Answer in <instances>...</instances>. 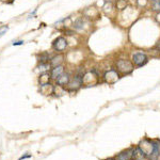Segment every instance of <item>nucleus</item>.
I'll return each mask as SVG.
<instances>
[{
	"instance_id": "f257e3e1",
	"label": "nucleus",
	"mask_w": 160,
	"mask_h": 160,
	"mask_svg": "<svg viewBox=\"0 0 160 160\" xmlns=\"http://www.w3.org/2000/svg\"><path fill=\"white\" fill-rule=\"evenodd\" d=\"M135 69V65L131 61L121 59L116 61V71L120 72L123 75H128V74L132 73Z\"/></svg>"
},
{
	"instance_id": "f03ea898",
	"label": "nucleus",
	"mask_w": 160,
	"mask_h": 160,
	"mask_svg": "<svg viewBox=\"0 0 160 160\" xmlns=\"http://www.w3.org/2000/svg\"><path fill=\"white\" fill-rule=\"evenodd\" d=\"M138 147L140 148V150L143 153L144 156L150 157V156H152V154L154 153V150H155V143L150 140H148V139H144V140H142L140 143H139Z\"/></svg>"
},
{
	"instance_id": "7ed1b4c3",
	"label": "nucleus",
	"mask_w": 160,
	"mask_h": 160,
	"mask_svg": "<svg viewBox=\"0 0 160 160\" xmlns=\"http://www.w3.org/2000/svg\"><path fill=\"white\" fill-rule=\"evenodd\" d=\"M148 61V58H147V55L143 51H137L132 55V63L134 65L138 67H141L143 65H145Z\"/></svg>"
},
{
	"instance_id": "20e7f679",
	"label": "nucleus",
	"mask_w": 160,
	"mask_h": 160,
	"mask_svg": "<svg viewBox=\"0 0 160 160\" xmlns=\"http://www.w3.org/2000/svg\"><path fill=\"white\" fill-rule=\"evenodd\" d=\"M119 79H120V75L115 69H110V71L106 72L103 75V80L108 84H114L115 82H118Z\"/></svg>"
},
{
	"instance_id": "39448f33",
	"label": "nucleus",
	"mask_w": 160,
	"mask_h": 160,
	"mask_svg": "<svg viewBox=\"0 0 160 160\" xmlns=\"http://www.w3.org/2000/svg\"><path fill=\"white\" fill-rule=\"evenodd\" d=\"M53 47L56 51H63L66 49L67 47V41L65 37H57L53 43Z\"/></svg>"
},
{
	"instance_id": "423d86ee",
	"label": "nucleus",
	"mask_w": 160,
	"mask_h": 160,
	"mask_svg": "<svg viewBox=\"0 0 160 160\" xmlns=\"http://www.w3.org/2000/svg\"><path fill=\"white\" fill-rule=\"evenodd\" d=\"M97 83V76L94 73L90 72V73H87L85 75H83L82 77V84H85L88 87H91V85H94Z\"/></svg>"
},
{
	"instance_id": "0eeeda50",
	"label": "nucleus",
	"mask_w": 160,
	"mask_h": 160,
	"mask_svg": "<svg viewBox=\"0 0 160 160\" xmlns=\"http://www.w3.org/2000/svg\"><path fill=\"white\" fill-rule=\"evenodd\" d=\"M82 77L83 75H76L73 77V79L71 78V81L67 85H68L69 90H73V91H76L82 85Z\"/></svg>"
},
{
	"instance_id": "6e6552de",
	"label": "nucleus",
	"mask_w": 160,
	"mask_h": 160,
	"mask_svg": "<svg viewBox=\"0 0 160 160\" xmlns=\"http://www.w3.org/2000/svg\"><path fill=\"white\" fill-rule=\"evenodd\" d=\"M64 73V67L62 65H58V66H55L50 72V77L53 79H57L58 77H60L62 74Z\"/></svg>"
},
{
	"instance_id": "1a4fd4ad",
	"label": "nucleus",
	"mask_w": 160,
	"mask_h": 160,
	"mask_svg": "<svg viewBox=\"0 0 160 160\" xmlns=\"http://www.w3.org/2000/svg\"><path fill=\"white\" fill-rule=\"evenodd\" d=\"M56 80H57V84L65 87V85H67L69 83V81H71V77H69V75L67 73H63L62 75H61L60 77H58Z\"/></svg>"
},
{
	"instance_id": "9d476101",
	"label": "nucleus",
	"mask_w": 160,
	"mask_h": 160,
	"mask_svg": "<svg viewBox=\"0 0 160 160\" xmlns=\"http://www.w3.org/2000/svg\"><path fill=\"white\" fill-rule=\"evenodd\" d=\"M131 153L132 150H127L125 152H122L121 154H119V156L116 157V160H130L131 159Z\"/></svg>"
},
{
	"instance_id": "9b49d317",
	"label": "nucleus",
	"mask_w": 160,
	"mask_h": 160,
	"mask_svg": "<svg viewBox=\"0 0 160 160\" xmlns=\"http://www.w3.org/2000/svg\"><path fill=\"white\" fill-rule=\"evenodd\" d=\"M144 155L143 153L140 150V148L137 147L135 150H132V153H131V159H135V160H139V159H143L144 158Z\"/></svg>"
},
{
	"instance_id": "f8f14e48",
	"label": "nucleus",
	"mask_w": 160,
	"mask_h": 160,
	"mask_svg": "<svg viewBox=\"0 0 160 160\" xmlns=\"http://www.w3.org/2000/svg\"><path fill=\"white\" fill-rule=\"evenodd\" d=\"M63 62V56L62 55H58L56 57H53V59H50V65H53V67L58 66V65H61V63Z\"/></svg>"
},
{
	"instance_id": "ddd939ff",
	"label": "nucleus",
	"mask_w": 160,
	"mask_h": 160,
	"mask_svg": "<svg viewBox=\"0 0 160 160\" xmlns=\"http://www.w3.org/2000/svg\"><path fill=\"white\" fill-rule=\"evenodd\" d=\"M50 76H49V74L47 73H43L42 75L40 76V84L43 85V84H46V83L49 82V79H50Z\"/></svg>"
},
{
	"instance_id": "4468645a",
	"label": "nucleus",
	"mask_w": 160,
	"mask_h": 160,
	"mask_svg": "<svg viewBox=\"0 0 160 160\" xmlns=\"http://www.w3.org/2000/svg\"><path fill=\"white\" fill-rule=\"evenodd\" d=\"M83 25H84V21H83L82 18H78L77 20H75V22H74L73 27L75 30H81V29H83Z\"/></svg>"
},
{
	"instance_id": "2eb2a0df",
	"label": "nucleus",
	"mask_w": 160,
	"mask_h": 160,
	"mask_svg": "<svg viewBox=\"0 0 160 160\" xmlns=\"http://www.w3.org/2000/svg\"><path fill=\"white\" fill-rule=\"evenodd\" d=\"M126 0H118L116 1V8L119 9V10H123V9L126 8Z\"/></svg>"
},
{
	"instance_id": "dca6fc26",
	"label": "nucleus",
	"mask_w": 160,
	"mask_h": 160,
	"mask_svg": "<svg viewBox=\"0 0 160 160\" xmlns=\"http://www.w3.org/2000/svg\"><path fill=\"white\" fill-rule=\"evenodd\" d=\"M8 30H9V27L8 26H1V27H0V37H2V35L6 34Z\"/></svg>"
},
{
	"instance_id": "f3484780",
	"label": "nucleus",
	"mask_w": 160,
	"mask_h": 160,
	"mask_svg": "<svg viewBox=\"0 0 160 160\" xmlns=\"http://www.w3.org/2000/svg\"><path fill=\"white\" fill-rule=\"evenodd\" d=\"M153 10H154V11H158V12H160V1L153 2Z\"/></svg>"
},
{
	"instance_id": "a211bd4d",
	"label": "nucleus",
	"mask_w": 160,
	"mask_h": 160,
	"mask_svg": "<svg viewBox=\"0 0 160 160\" xmlns=\"http://www.w3.org/2000/svg\"><path fill=\"white\" fill-rule=\"evenodd\" d=\"M24 44V41H17V42L13 43V46H18V45H22Z\"/></svg>"
},
{
	"instance_id": "6ab92c4d",
	"label": "nucleus",
	"mask_w": 160,
	"mask_h": 160,
	"mask_svg": "<svg viewBox=\"0 0 160 160\" xmlns=\"http://www.w3.org/2000/svg\"><path fill=\"white\" fill-rule=\"evenodd\" d=\"M146 2H147V0H138V3L140 4V6H145Z\"/></svg>"
},
{
	"instance_id": "aec40b11",
	"label": "nucleus",
	"mask_w": 160,
	"mask_h": 160,
	"mask_svg": "<svg viewBox=\"0 0 160 160\" xmlns=\"http://www.w3.org/2000/svg\"><path fill=\"white\" fill-rule=\"evenodd\" d=\"M31 155H25V156H21L18 160H22V159H26V158H30Z\"/></svg>"
},
{
	"instance_id": "412c9836",
	"label": "nucleus",
	"mask_w": 160,
	"mask_h": 160,
	"mask_svg": "<svg viewBox=\"0 0 160 160\" xmlns=\"http://www.w3.org/2000/svg\"><path fill=\"white\" fill-rule=\"evenodd\" d=\"M156 20L158 22H160V12L157 13V15H156Z\"/></svg>"
},
{
	"instance_id": "4be33fe9",
	"label": "nucleus",
	"mask_w": 160,
	"mask_h": 160,
	"mask_svg": "<svg viewBox=\"0 0 160 160\" xmlns=\"http://www.w3.org/2000/svg\"><path fill=\"white\" fill-rule=\"evenodd\" d=\"M157 48H158V50L160 51V41L158 43H157Z\"/></svg>"
},
{
	"instance_id": "5701e85b",
	"label": "nucleus",
	"mask_w": 160,
	"mask_h": 160,
	"mask_svg": "<svg viewBox=\"0 0 160 160\" xmlns=\"http://www.w3.org/2000/svg\"><path fill=\"white\" fill-rule=\"evenodd\" d=\"M157 1H160V0H152V2H157Z\"/></svg>"
},
{
	"instance_id": "b1692460",
	"label": "nucleus",
	"mask_w": 160,
	"mask_h": 160,
	"mask_svg": "<svg viewBox=\"0 0 160 160\" xmlns=\"http://www.w3.org/2000/svg\"><path fill=\"white\" fill-rule=\"evenodd\" d=\"M1 1H8V0H1Z\"/></svg>"
},
{
	"instance_id": "393cba45",
	"label": "nucleus",
	"mask_w": 160,
	"mask_h": 160,
	"mask_svg": "<svg viewBox=\"0 0 160 160\" xmlns=\"http://www.w3.org/2000/svg\"><path fill=\"white\" fill-rule=\"evenodd\" d=\"M107 160H114V159H107Z\"/></svg>"
}]
</instances>
